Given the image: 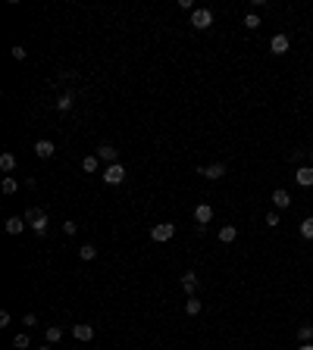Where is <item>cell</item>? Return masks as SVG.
Returning a JSON list of instances; mask_svg holds the SVG:
<instances>
[{"label": "cell", "instance_id": "cell-7", "mask_svg": "<svg viewBox=\"0 0 313 350\" xmlns=\"http://www.w3.org/2000/svg\"><path fill=\"white\" fill-rule=\"evenodd\" d=\"M34 153H38L41 160H50L53 153H57V147H53V141H47V138H41L38 144H34Z\"/></svg>", "mask_w": 313, "mask_h": 350}, {"label": "cell", "instance_id": "cell-15", "mask_svg": "<svg viewBox=\"0 0 313 350\" xmlns=\"http://www.w3.org/2000/svg\"><path fill=\"white\" fill-rule=\"evenodd\" d=\"M44 338H47V344H57V341L63 338V328H60V325H47V328H44Z\"/></svg>", "mask_w": 313, "mask_h": 350}, {"label": "cell", "instance_id": "cell-24", "mask_svg": "<svg viewBox=\"0 0 313 350\" xmlns=\"http://www.w3.org/2000/svg\"><path fill=\"white\" fill-rule=\"evenodd\" d=\"M41 216H44V213H41V210H38V207H28V210H25V216H22V219H25V222H28V225H31V222H38V219H41Z\"/></svg>", "mask_w": 313, "mask_h": 350}, {"label": "cell", "instance_id": "cell-9", "mask_svg": "<svg viewBox=\"0 0 313 350\" xmlns=\"http://www.w3.org/2000/svg\"><path fill=\"white\" fill-rule=\"evenodd\" d=\"M294 178H298L301 188H313V166H301V169L294 172Z\"/></svg>", "mask_w": 313, "mask_h": 350}, {"label": "cell", "instance_id": "cell-27", "mask_svg": "<svg viewBox=\"0 0 313 350\" xmlns=\"http://www.w3.org/2000/svg\"><path fill=\"white\" fill-rule=\"evenodd\" d=\"M28 344H31V341H28V335H16V338H13V347H16V350H25Z\"/></svg>", "mask_w": 313, "mask_h": 350}, {"label": "cell", "instance_id": "cell-29", "mask_svg": "<svg viewBox=\"0 0 313 350\" xmlns=\"http://www.w3.org/2000/svg\"><path fill=\"white\" fill-rule=\"evenodd\" d=\"M76 231H79V225H76V222H72V219H66V222H63V235H69V238H72V235H76Z\"/></svg>", "mask_w": 313, "mask_h": 350}, {"label": "cell", "instance_id": "cell-4", "mask_svg": "<svg viewBox=\"0 0 313 350\" xmlns=\"http://www.w3.org/2000/svg\"><path fill=\"white\" fill-rule=\"evenodd\" d=\"M172 235H176V225H172V222H160V225L151 228V238H154V241H160V244H163V241H169Z\"/></svg>", "mask_w": 313, "mask_h": 350}, {"label": "cell", "instance_id": "cell-33", "mask_svg": "<svg viewBox=\"0 0 313 350\" xmlns=\"http://www.w3.org/2000/svg\"><path fill=\"white\" fill-rule=\"evenodd\" d=\"M298 350H313V344H301V347H298Z\"/></svg>", "mask_w": 313, "mask_h": 350}, {"label": "cell", "instance_id": "cell-25", "mask_svg": "<svg viewBox=\"0 0 313 350\" xmlns=\"http://www.w3.org/2000/svg\"><path fill=\"white\" fill-rule=\"evenodd\" d=\"M79 256H82V260H94V256H97L94 244H82V247H79Z\"/></svg>", "mask_w": 313, "mask_h": 350}, {"label": "cell", "instance_id": "cell-3", "mask_svg": "<svg viewBox=\"0 0 313 350\" xmlns=\"http://www.w3.org/2000/svg\"><path fill=\"white\" fill-rule=\"evenodd\" d=\"M194 172H197V175H204V178H210V181H219V178L226 175V166H223V163H213V166H197Z\"/></svg>", "mask_w": 313, "mask_h": 350}, {"label": "cell", "instance_id": "cell-16", "mask_svg": "<svg viewBox=\"0 0 313 350\" xmlns=\"http://www.w3.org/2000/svg\"><path fill=\"white\" fill-rule=\"evenodd\" d=\"M47 225H50V219H47V213H44L38 222H31V231L38 235V238H44V235H47Z\"/></svg>", "mask_w": 313, "mask_h": 350}, {"label": "cell", "instance_id": "cell-5", "mask_svg": "<svg viewBox=\"0 0 313 350\" xmlns=\"http://www.w3.org/2000/svg\"><path fill=\"white\" fill-rule=\"evenodd\" d=\"M194 222L197 225H210L213 222V207L210 204H197L194 207Z\"/></svg>", "mask_w": 313, "mask_h": 350}, {"label": "cell", "instance_id": "cell-19", "mask_svg": "<svg viewBox=\"0 0 313 350\" xmlns=\"http://www.w3.org/2000/svg\"><path fill=\"white\" fill-rule=\"evenodd\" d=\"M72 103H76V97H72V91H69V94H60L57 109H60V113H66V109H72Z\"/></svg>", "mask_w": 313, "mask_h": 350}, {"label": "cell", "instance_id": "cell-8", "mask_svg": "<svg viewBox=\"0 0 313 350\" xmlns=\"http://www.w3.org/2000/svg\"><path fill=\"white\" fill-rule=\"evenodd\" d=\"M269 200H272V204H275V207H279V210H288V207H291V194H288L285 188H275Z\"/></svg>", "mask_w": 313, "mask_h": 350}, {"label": "cell", "instance_id": "cell-18", "mask_svg": "<svg viewBox=\"0 0 313 350\" xmlns=\"http://www.w3.org/2000/svg\"><path fill=\"white\" fill-rule=\"evenodd\" d=\"M82 169H85V172H97V169H100V160H97V153L85 157V160H82Z\"/></svg>", "mask_w": 313, "mask_h": 350}, {"label": "cell", "instance_id": "cell-17", "mask_svg": "<svg viewBox=\"0 0 313 350\" xmlns=\"http://www.w3.org/2000/svg\"><path fill=\"white\" fill-rule=\"evenodd\" d=\"M0 191H4V194H16V191H19V181H16L13 175H7L4 181H0Z\"/></svg>", "mask_w": 313, "mask_h": 350}, {"label": "cell", "instance_id": "cell-14", "mask_svg": "<svg viewBox=\"0 0 313 350\" xmlns=\"http://www.w3.org/2000/svg\"><path fill=\"white\" fill-rule=\"evenodd\" d=\"M235 238H238V228H235V225H223V228H219V241H223V244H232Z\"/></svg>", "mask_w": 313, "mask_h": 350}, {"label": "cell", "instance_id": "cell-10", "mask_svg": "<svg viewBox=\"0 0 313 350\" xmlns=\"http://www.w3.org/2000/svg\"><path fill=\"white\" fill-rule=\"evenodd\" d=\"M72 338L76 341H91L94 338V325H72Z\"/></svg>", "mask_w": 313, "mask_h": 350}, {"label": "cell", "instance_id": "cell-35", "mask_svg": "<svg viewBox=\"0 0 313 350\" xmlns=\"http://www.w3.org/2000/svg\"><path fill=\"white\" fill-rule=\"evenodd\" d=\"M41 350H50V347H41Z\"/></svg>", "mask_w": 313, "mask_h": 350}, {"label": "cell", "instance_id": "cell-32", "mask_svg": "<svg viewBox=\"0 0 313 350\" xmlns=\"http://www.w3.org/2000/svg\"><path fill=\"white\" fill-rule=\"evenodd\" d=\"M7 325H10V313L4 309V313H0V328H7Z\"/></svg>", "mask_w": 313, "mask_h": 350}, {"label": "cell", "instance_id": "cell-34", "mask_svg": "<svg viewBox=\"0 0 313 350\" xmlns=\"http://www.w3.org/2000/svg\"><path fill=\"white\" fill-rule=\"evenodd\" d=\"M310 160H313V150H310Z\"/></svg>", "mask_w": 313, "mask_h": 350}, {"label": "cell", "instance_id": "cell-21", "mask_svg": "<svg viewBox=\"0 0 313 350\" xmlns=\"http://www.w3.org/2000/svg\"><path fill=\"white\" fill-rule=\"evenodd\" d=\"M0 169L13 172V169H16V157H13V153H0Z\"/></svg>", "mask_w": 313, "mask_h": 350}, {"label": "cell", "instance_id": "cell-2", "mask_svg": "<svg viewBox=\"0 0 313 350\" xmlns=\"http://www.w3.org/2000/svg\"><path fill=\"white\" fill-rule=\"evenodd\" d=\"M103 181H107V185H122V181H125V166H122V163H113V166H107V172H103Z\"/></svg>", "mask_w": 313, "mask_h": 350}, {"label": "cell", "instance_id": "cell-31", "mask_svg": "<svg viewBox=\"0 0 313 350\" xmlns=\"http://www.w3.org/2000/svg\"><path fill=\"white\" fill-rule=\"evenodd\" d=\"M38 322V316H34V313H25V319H22V325H34Z\"/></svg>", "mask_w": 313, "mask_h": 350}, {"label": "cell", "instance_id": "cell-12", "mask_svg": "<svg viewBox=\"0 0 313 350\" xmlns=\"http://www.w3.org/2000/svg\"><path fill=\"white\" fill-rule=\"evenodd\" d=\"M182 288H185L188 297H194V291H197V275H194V272H185V275H182Z\"/></svg>", "mask_w": 313, "mask_h": 350}, {"label": "cell", "instance_id": "cell-11", "mask_svg": "<svg viewBox=\"0 0 313 350\" xmlns=\"http://www.w3.org/2000/svg\"><path fill=\"white\" fill-rule=\"evenodd\" d=\"M97 160H103V163L113 166V163H116V147H113V144H100V147H97Z\"/></svg>", "mask_w": 313, "mask_h": 350}, {"label": "cell", "instance_id": "cell-28", "mask_svg": "<svg viewBox=\"0 0 313 350\" xmlns=\"http://www.w3.org/2000/svg\"><path fill=\"white\" fill-rule=\"evenodd\" d=\"M10 57H13V60H19V63H22V60H25V47H22V44H16V47L10 50Z\"/></svg>", "mask_w": 313, "mask_h": 350}, {"label": "cell", "instance_id": "cell-6", "mask_svg": "<svg viewBox=\"0 0 313 350\" xmlns=\"http://www.w3.org/2000/svg\"><path fill=\"white\" fill-rule=\"evenodd\" d=\"M291 41H288V34H275V38L269 41V53H275V57H282V53H288Z\"/></svg>", "mask_w": 313, "mask_h": 350}, {"label": "cell", "instance_id": "cell-13", "mask_svg": "<svg viewBox=\"0 0 313 350\" xmlns=\"http://www.w3.org/2000/svg\"><path fill=\"white\" fill-rule=\"evenodd\" d=\"M22 228H25V219H19V216L7 219V235H22Z\"/></svg>", "mask_w": 313, "mask_h": 350}, {"label": "cell", "instance_id": "cell-22", "mask_svg": "<svg viewBox=\"0 0 313 350\" xmlns=\"http://www.w3.org/2000/svg\"><path fill=\"white\" fill-rule=\"evenodd\" d=\"M298 341H301V344H310V341H313V325H301V328H298Z\"/></svg>", "mask_w": 313, "mask_h": 350}, {"label": "cell", "instance_id": "cell-26", "mask_svg": "<svg viewBox=\"0 0 313 350\" xmlns=\"http://www.w3.org/2000/svg\"><path fill=\"white\" fill-rule=\"evenodd\" d=\"M301 235L307 238V241H310V238H313V216H307V219H304V222H301Z\"/></svg>", "mask_w": 313, "mask_h": 350}, {"label": "cell", "instance_id": "cell-23", "mask_svg": "<svg viewBox=\"0 0 313 350\" xmlns=\"http://www.w3.org/2000/svg\"><path fill=\"white\" fill-rule=\"evenodd\" d=\"M263 22H260V16H257V13H248L245 16V28H251V31H257V28H260Z\"/></svg>", "mask_w": 313, "mask_h": 350}, {"label": "cell", "instance_id": "cell-30", "mask_svg": "<svg viewBox=\"0 0 313 350\" xmlns=\"http://www.w3.org/2000/svg\"><path fill=\"white\" fill-rule=\"evenodd\" d=\"M279 222H282V219H279V213H266V225H269V228H275Z\"/></svg>", "mask_w": 313, "mask_h": 350}, {"label": "cell", "instance_id": "cell-20", "mask_svg": "<svg viewBox=\"0 0 313 350\" xmlns=\"http://www.w3.org/2000/svg\"><path fill=\"white\" fill-rule=\"evenodd\" d=\"M200 309H204V303H200L197 297H188V300H185V313H188V316H197Z\"/></svg>", "mask_w": 313, "mask_h": 350}, {"label": "cell", "instance_id": "cell-1", "mask_svg": "<svg viewBox=\"0 0 313 350\" xmlns=\"http://www.w3.org/2000/svg\"><path fill=\"white\" fill-rule=\"evenodd\" d=\"M191 25H194L197 31L210 28V25H213V13H210V10H204V7H200V10H191Z\"/></svg>", "mask_w": 313, "mask_h": 350}]
</instances>
